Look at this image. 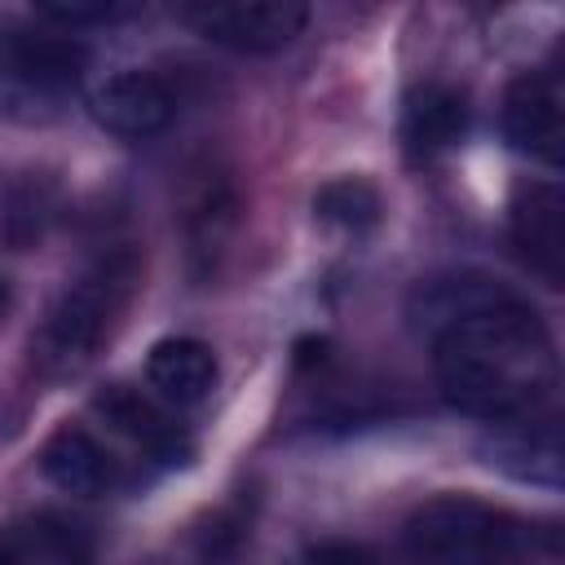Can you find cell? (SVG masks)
Returning a JSON list of instances; mask_svg holds the SVG:
<instances>
[{"instance_id":"obj_16","label":"cell","mask_w":565,"mask_h":565,"mask_svg":"<svg viewBox=\"0 0 565 565\" xmlns=\"http://www.w3.org/2000/svg\"><path fill=\"white\" fill-rule=\"evenodd\" d=\"M384 203H380V190L362 177H335L327 181L318 194H313V216L344 230V234H362L380 221Z\"/></svg>"},{"instance_id":"obj_17","label":"cell","mask_w":565,"mask_h":565,"mask_svg":"<svg viewBox=\"0 0 565 565\" xmlns=\"http://www.w3.org/2000/svg\"><path fill=\"white\" fill-rule=\"evenodd\" d=\"M141 4H40L35 18L62 31H79V26H110V22H128L137 18Z\"/></svg>"},{"instance_id":"obj_12","label":"cell","mask_w":565,"mask_h":565,"mask_svg":"<svg viewBox=\"0 0 565 565\" xmlns=\"http://www.w3.org/2000/svg\"><path fill=\"white\" fill-rule=\"evenodd\" d=\"M561 207L552 181H530L512 199V243L547 287H561Z\"/></svg>"},{"instance_id":"obj_18","label":"cell","mask_w":565,"mask_h":565,"mask_svg":"<svg viewBox=\"0 0 565 565\" xmlns=\"http://www.w3.org/2000/svg\"><path fill=\"white\" fill-rule=\"evenodd\" d=\"M309 565H371V556L353 543H322L318 552H309Z\"/></svg>"},{"instance_id":"obj_5","label":"cell","mask_w":565,"mask_h":565,"mask_svg":"<svg viewBox=\"0 0 565 565\" xmlns=\"http://www.w3.org/2000/svg\"><path fill=\"white\" fill-rule=\"evenodd\" d=\"M177 18L221 49L278 53L305 31L309 9L296 0H203V4H181Z\"/></svg>"},{"instance_id":"obj_7","label":"cell","mask_w":565,"mask_h":565,"mask_svg":"<svg viewBox=\"0 0 565 565\" xmlns=\"http://www.w3.org/2000/svg\"><path fill=\"white\" fill-rule=\"evenodd\" d=\"M503 132L521 154L561 163L565 146V88L552 66L525 71L503 93Z\"/></svg>"},{"instance_id":"obj_11","label":"cell","mask_w":565,"mask_h":565,"mask_svg":"<svg viewBox=\"0 0 565 565\" xmlns=\"http://www.w3.org/2000/svg\"><path fill=\"white\" fill-rule=\"evenodd\" d=\"M468 93L455 88V84H441V79H428V84H415L411 97H406V110H402V141L411 154L419 159H433L450 146L463 141L468 132Z\"/></svg>"},{"instance_id":"obj_14","label":"cell","mask_w":565,"mask_h":565,"mask_svg":"<svg viewBox=\"0 0 565 565\" xmlns=\"http://www.w3.org/2000/svg\"><path fill=\"white\" fill-rule=\"evenodd\" d=\"M508 296H512V291L499 287V282L486 278V274H446V278H428V282L415 287V296H411V318H415V327H424V331L433 335L437 327H446V322H455V318H463V313H477V309H486V305H499V300H508Z\"/></svg>"},{"instance_id":"obj_13","label":"cell","mask_w":565,"mask_h":565,"mask_svg":"<svg viewBox=\"0 0 565 565\" xmlns=\"http://www.w3.org/2000/svg\"><path fill=\"white\" fill-rule=\"evenodd\" d=\"M146 380L168 406H199L216 388V353L203 340L168 335L146 358Z\"/></svg>"},{"instance_id":"obj_19","label":"cell","mask_w":565,"mask_h":565,"mask_svg":"<svg viewBox=\"0 0 565 565\" xmlns=\"http://www.w3.org/2000/svg\"><path fill=\"white\" fill-rule=\"evenodd\" d=\"M0 565H18V556H13V547H9V539H0Z\"/></svg>"},{"instance_id":"obj_3","label":"cell","mask_w":565,"mask_h":565,"mask_svg":"<svg viewBox=\"0 0 565 565\" xmlns=\"http://www.w3.org/2000/svg\"><path fill=\"white\" fill-rule=\"evenodd\" d=\"M88 49L49 22L0 26V119L9 124H53L71 110L84 84Z\"/></svg>"},{"instance_id":"obj_8","label":"cell","mask_w":565,"mask_h":565,"mask_svg":"<svg viewBox=\"0 0 565 565\" xmlns=\"http://www.w3.org/2000/svg\"><path fill=\"white\" fill-rule=\"evenodd\" d=\"M93 119L115 137H154L177 119V88L154 71H119L88 97Z\"/></svg>"},{"instance_id":"obj_1","label":"cell","mask_w":565,"mask_h":565,"mask_svg":"<svg viewBox=\"0 0 565 565\" xmlns=\"http://www.w3.org/2000/svg\"><path fill=\"white\" fill-rule=\"evenodd\" d=\"M433 371L450 406L477 419H525L556 384V349L543 318L508 296L433 331Z\"/></svg>"},{"instance_id":"obj_15","label":"cell","mask_w":565,"mask_h":565,"mask_svg":"<svg viewBox=\"0 0 565 565\" xmlns=\"http://www.w3.org/2000/svg\"><path fill=\"white\" fill-rule=\"evenodd\" d=\"M9 547H13L18 565H93L88 530L57 512H40V516L22 521L9 534Z\"/></svg>"},{"instance_id":"obj_4","label":"cell","mask_w":565,"mask_h":565,"mask_svg":"<svg viewBox=\"0 0 565 565\" xmlns=\"http://www.w3.org/2000/svg\"><path fill=\"white\" fill-rule=\"evenodd\" d=\"M415 565H516L521 521L472 494H437L406 521Z\"/></svg>"},{"instance_id":"obj_20","label":"cell","mask_w":565,"mask_h":565,"mask_svg":"<svg viewBox=\"0 0 565 565\" xmlns=\"http://www.w3.org/2000/svg\"><path fill=\"white\" fill-rule=\"evenodd\" d=\"M4 313H9V282L0 278V318H4Z\"/></svg>"},{"instance_id":"obj_2","label":"cell","mask_w":565,"mask_h":565,"mask_svg":"<svg viewBox=\"0 0 565 565\" xmlns=\"http://www.w3.org/2000/svg\"><path fill=\"white\" fill-rule=\"evenodd\" d=\"M137 287H141L137 247L119 243V247L93 256L75 274V282H66V291L53 300L49 318L40 322V331L31 340L35 366L53 380L84 371L102 353V344L115 335V327L128 313Z\"/></svg>"},{"instance_id":"obj_6","label":"cell","mask_w":565,"mask_h":565,"mask_svg":"<svg viewBox=\"0 0 565 565\" xmlns=\"http://www.w3.org/2000/svg\"><path fill=\"white\" fill-rule=\"evenodd\" d=\"M93 415L106 424L115 441H124L146 463H185L190 455V437L177 424V415L154 397L137 393L132 384H110L106 393H97Z\"/></svg>"},{"instance_id":"obj_10","label":"cell","mask_w":565,"mask_h":565,"mask_svg":"<svg viewBox=\"0 0 565 565\" xmlns=\"http://www.w3.org/2000/svg\"><path fill=\"white\" fill-rule=\"evenodd\" d=\"M238 207H243L238 190L221 168L194 172V181L185 190V212H181L194 269H207V274L216 269V256L230 247V238L238 230Z\"/></svg>"},{"instance_id":"obj_9","label":"cell","mask_w":565,"mask_h":565,"mask_svg":"<svg viewBox=\"0 0 565 565\" xmlns=\"http://www.w3.org/2000/svg\"><path fill=\"white\" fill-rule=\"evenodd\" d=\"M40 472L66 490V494H79V499H97V494H110L128 481L124 472V459L84 424H62L44 446H40Z\"/></svg>"}]
</instances>
